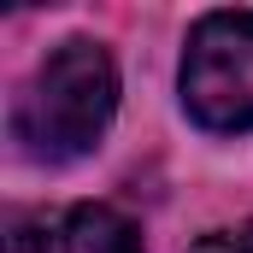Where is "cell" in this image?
<instances>
[{"label": "cell", "instance_id": "3957f363", "mask_svg": "<svg viewBox=\"0 0 253 253\" xmlns=\"http://www.w3.org/2000/svg\"><path fill=\"white\" fill-rule=\"evenodd\" d=\"M42 253H141V236L118 206H71L47 218Z\"/></svg>", "mask_w": 253, "mask_h": 253}, {"label": "cell", "instance_id": "6da1fadb", "mask_svg": "<svg viewBox=\"0 0 253 253\" xmlns=\"http://www.w3.org/2000/svg\"><path fill=\"white\" fill-rule=\"evenodd\" d=\"M112 112H118V71L100 42L77 36L42 59V71L30 77V88L12 112V129L30 159L59 165V159H83L106 135Z\"/></svg>", "mask_w": 253, "mask_h": 253}, {"label": "cell", "instance_id": "277c9868", "mask_svg": "<svg viewBox=\"0 0 253 253\" xmlns=\"http://www.w3.org/2000/svg\"><path fill=\"white\" fill-rule=\"evenodd\" d=\"M189 253H253V224H236V230H212V236H200Z\"/></svg>", "mask_w": 253, "mask_h": 253}, {"label": "cell", "instance_id": "7a4b0ae2", "mask_svg": "<svg viewBox=\"0 0 253 253\" xmlns=\"http://www.w3.org/2000/svg\"><path fill=\"white\" fill-rule=\"evenodd\" d=\"M177 88L200 129L212 135L253 129V12H206L194 24Z\"/></svg>", "mask_w": 253, "mask_h": 253}]
</instances>
